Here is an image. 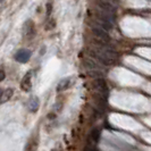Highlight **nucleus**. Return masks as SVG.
Masks as SVG:
<instances>
[{"label":"nucleus","mask_w":151,"mask_h":151,"mask_svg":"<svg viewBox=\"0 0 151 151\" xmlns=\"http://www.w3.org/2000/svg\"><path fill=\"white\" fill-rule=\"evenodd\" d=\"M34 35H35L34 23L31 19H27L26 22L24 23V26H23V37L26 39H32Z\"/></svg>","instance_id":"nucleus-1"},{"label":"nucleus","mask_w":151,"mask_h":151,"mask_svg":"<svg viewBox=\"0 0 151 151\" xmlns=\"http://www.w3.org/2000/svg\"><path fill=\"white\" fill-rule=\"evenodd\" d=\"M31 55H32V52L29 49H21L15 53V60L18 63H22V64H25L30 59Z\"/></svg>","instance_id":"nucleus-2"},{"label":"nucleus","mask_w":151,"mask_h":151,"mask_svg":"<svg viewBox=\"0 0 151 151\" xmlns=\"http://www.w3.org/2000/svg\"><path fill=\"white\" fill-rule=\"evenodd\" d=\"M31 73H26L24 77L22 78V82H21V88H22L23 91L25 92H30L31 88H32V81H31Z\"/></svg>","instance_id":"nucleus-3"},{"label":"nucleus","mask_w":151,"mask_h":151,"mask_svg":"<svg viewBox=\"0 0 151 151\" xmlns=\"http://www.w3.org/2000/svg\"><path fill=\"white\" fill-rule=\"evenodd\" d=\"M39 107H40V101L37 97H32L27 102V108L31 113H37L39 110Z\"/></svg>","instance_id":"nucleus-4"},{"label":"nucleus","mask_w":151,"mask_h":151,"mask_svg":"<svg viewBox=\"0 0 151 151\" xmlns=\"http://www.w3.org/2000/svg\"><path fill=\"white\" fill-rule=\"evenodd\" d=\"M13 93H14V90L10 89V88H9V89H6L5 91H2V92H1V96H0V105L9 101V100L12 99V97H13Z\"/></svg>","instance_id":"nucleus-5"},{"label":"nucleus","mask_w":151,"mask_h":151,"mask_svg":"<svg viewBox=\"0 0 151 151\" xmlns=\"http://www.w3.org/2000/svg\"><path fill=\"white\" fill-rule=\"evenodd\" d=\"M69 85H70V78H64V80H61L59 84H58V86H57V91H64L68 89L69 88Z\"/></svg>","instance_id":"nucleus-6"},{"label":"nucleus","mask_w":151,"mask_h":151,"mask_svg":"<svg viewBox=\"0 0 151 151\" xmlns=\"http://www.w3.org/2000/svg\"><path fill=\"white\" fill-rule=\"evenodd\" d=\"M51 10H52V5H51V2H48L47 4V16H50Z\"/></svg>","instance_id":"nucleus-7"},{"label":"nucleus","mask_w":151,"mask_h":151,"mask_svg":"<svg viewBox=\"0 0 151 151\" xmlns=\"http://www.w3.org/2000/svg\"><path fill=\"white\" fill-rule=\"evenodd\" d=\"M5 77H6L5 70H4V69H0V82H2V81L5 80Z\"/></svg>","instance_id":"nucleus-8"},{"label":"nucleus","mask_w":151,"mask_h":151,"mask_svg":"<svg viewBox=\"0 0 151 151\" xmlns=\"http://www.w3.org/2000/svg\"><path fill=\"white\" fill-rule=\"evenodd\" d=\"M1 92H2V91H1V90H0V96H1Z\"/></svg>","instance_id":"nucleus-9"},{"label":"nucleus","mask_w":151,"mask_h":151,"mask_svg":"<svg viewBox=\"0 0 151 151\" xmlns=\"http://www.w3.org/2000/svg\"><path fill=\"white\" fill-rule=\"evenodd\" d=\"M0 1H2V0H0Z\"/></svg>","instance_id":"nucleus-10"}]
</instances>
